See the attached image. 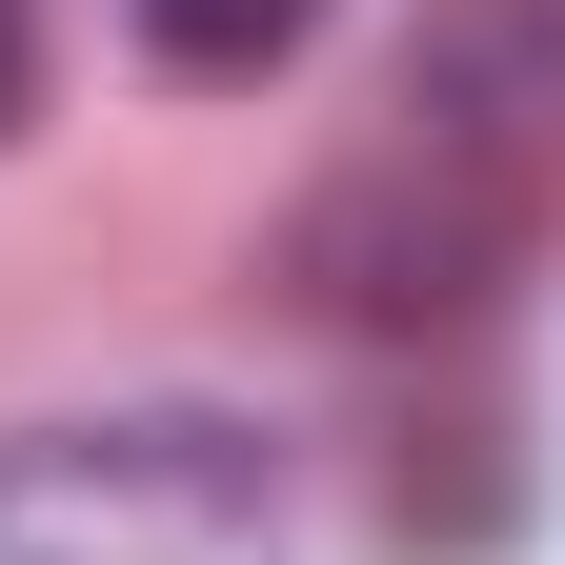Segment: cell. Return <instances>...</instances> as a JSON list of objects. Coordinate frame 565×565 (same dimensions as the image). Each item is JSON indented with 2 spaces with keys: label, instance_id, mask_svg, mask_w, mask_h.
Returning <instances> with one entry per match:
<instances>
[{
  "label": "cell",
  "instance_id": "cell-1",
  "mask_svg": "<svg viewBox=\"0 0 565 565\" xmlns=\"http://www.w3.org/2000/svg\"><path fill=\"white\" fill-rule=\"evenodd\" d=\"M0 565H282V465L223 404H102L0 445Z\"/></svg>",
  "mask_w": 565,
  "mask_h": 565
},
{
  "label": "cell",
  "instance_id": "cell-2",
  "mask_svg": "<svg viewBox=\"0 0 565 565\" xmlns=\"http://www.w3.org/2000/svg\"><path fill=\"white\" fill-rule=\"evenodd\" d=\"M505 263H525V182L484 162V141H445V121H404L303 223V282L343 323H465V303H505Z\"/></svg>",
  "mask_w": 565,
  "mask_h": 565
},
{
  "label": "cell",
  "instance_id": "cell-3",
  "mask_svg": "<svg viewBox=\"0 0 565 565\" xmlns=\"http://www.w3.org/2000/svg\"><path fill=\"white\" fill-rule=\"evenodd\" d=\"M121 21H141V61H162V82H282V61H303L323 41V0H121Z\"/></svg>",
  "mask_w": 565,
  "mask_h": 565
},
{
  "label": "cell",
  "instance_id": "cell-4",
  "mask_svg": "<svg viewBox=\"0 0 565 565\" xmlns=\"http://www.w3.org/2000/svg\"><path fill=\"white\" fill-rule=\"evenodd\" d=\"M41 121V0H0V141Z\"/></svg>",
  "mask_w": 565,
  "mask_h": 565
}]
</instances>
